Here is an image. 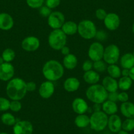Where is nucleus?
Listing matches in <instances>:
<instances>
[{"instance_id":"obj_1","label":"nucleus","mask_w":134,"mask_h":134,"mask_svg":"<svg viewBox=\"0 0 134 134\" xmlns=\"http://www.w3.org/2000/svg\"><path fill=\"white\" fill-rule=\"evenodd\" d=\"M6 93L12 100H22L26 95V82L20 78H13L7 83Z\"/></svg>"},{"instance_id":"obj_2","label":"nucleus","mask_w":134,"mask_h":134,"mask_svg":"<svg viewBox=\"0 0 134 134\" xmlns=\"http://www.w3.org/2000/svg\"><path fill=\"white\" fill-rule=\"evenodd\" d=\"M64 66L57 60H49L44 64L42 69L43 76L47 80L55 82L60 80L64 75Z\"/></svg>"},{"instance_id":"obj_3","label":"nucleus","mask_w":134,"mask_h":134,"mask_svg":"<svg viewBox=\"0 0 134 134\" xmlns=\"http://www.w3.org/2000/svg\"><path fill=\"white\" fill-rule=\"evenodd\" d=\"M108 93L103 86L100 84H93L88 87L86 90V97L91 102L95 104H102L107 100Z\"/></svg>"},{"instance_id":"obj_4","label":"nucleus","mask_w":134,"mask_h":134,"mask_svg":"<svg viewBox=\"0 0 134 134\" xmlns=\"http://www.w3.org/2000/svg\"><path fill=\"white\" fill-rule=\"evenodd\" d=\"M67 36L61 29L53 30L48 36L49 46L53 49L60 51L66 45Z\"/></svg>"},{"instance_id":"obj_5","label":"nucleus","mask_w":134,"mask_h":134,"mask_svg":"<svg viewBox=\"0 0 134 134\" xmlns=\"http://www.w3.org/2000/svg\"><path fill=\"white\" fill-rule=\"evenodd\" d=\"M97 27L95 23L90 20H83L78 24V33L80 37L85 40H91L95 38Z\"/></svg>"},{"instance_id":"obj_6","label":"nucleus","mask_w":134,"mask_h":134,"mask_svg":"<svg viewBox=\"0 0 134 134\" xmlns=\"http://www.w3.org/2000/svg\"><path fill=\"white\" fill-rule=\"evenodd\" d=\"M108 120V115L103 110L94 112L90 116V126L95 131H101L107 126Z\"/></svg>"},{"instance_id":"obj_7","label":"nucleus","mask_w":134,"mask_h":134,"mask_svg":"<svg viewBox=\"0 0 134 134\" xmlns=\"http://www.w3.org/2000/svg\"><path fill=\"white\" fill-rule=\"evenodd\" d=\"M120 55L119 47L115 44H110L105 48L103 59L107 64H114L119 60Z\"/></svg>"},{"instance_id":"obj_8","label":"nucleus","mask_w":134,"mask_h":134,"mask_svg":"<svg viewBox=\"0 0 134 134\" xmlns=\"http://www.w3.org/2000/svg\"><path fill=\"white\" fill-rule=\"evenodd\" d=\"M104 51L105 48L102 43L99 42H95L90 45L87 54L90 60L95 62L102 60L103 58Z\"/></svg>"},{"instance_id":"obj_9","label":"nucleus","mask_w":134,"mask_h":134,"mask_svg":"<svg viewBox=\"0 0 134 134\" xmlns=\"http://www.w3.org/2000/svg\"><path fill=\"white\" fill-rule=\"evenodd\" d=\"M65 23V16L60 11H52L47 18V24L53 30L60 29Z\"/></svg>"},{"instance_id":"obj_10","label":"nucleus","mask_w":134,"mask_h":134,"mask_svg":"<svg viewBox=\"0 0 134 134\" xmlns=\"http://www.w3.org/2000/svg\"><path fill=\"white\" fill-rule=\"evenodd\" d=\"M33 125L28 120H19L13 126V134H32Z\"/></svg>"},{"instance_id":"obj_11","label":"nucleus","mask_w":134,"mask_h":134,"mask_svg":"<svg viewBox=\"0 0 134 134\" xmlns=\"http://www.w3.org/2000/svg\"><path fill=\"white\" fill-rule=\"evenodd\" d=\"M22 48L27 52H33L38 49L40 46V41L37 37L30 36L26 37L21 43Z\"/></svg>"},{"instance_id":"obj_12","label":"nucleus","mask_w":134,"mask_h":134,"mask_svg":"<svg viewBox=\"0 0 134 134\" xmlns=\"http://www.w3.org/2000/svg\"><path fill=\"white\" fill-rule=\"evenodd\" d=\"M15 68L11 63H3L0 65V80L7 82L13 78Z\"/></svg>"},{"instance_id":"obj_13","label":"nucleus","mask_w":134,"mask_h":134,"mask_svg":"<svg viewBox=\"0 0 134 134\" xmlns=\"http://www.w3.org/2000/svg\"><path fill=\"white\" fill-rule=\"evenodd\" d=\"M103 21L105 27L110 31H114L117 30L119 28L120 24V16L114 13H107Z\"/></svg>"},{"instance_id":"obj_14","label":"nucleus","mask_w":134,"mask_h":134,"mask_svg":"<svg viewBox=\"0 0 134 134\" xmlns=\"http://www.w3.org/2000/svg\"><path fill=\"white\" fill-rule=\"evenodd\" d=\"M38 92L41 97L46 99H49L55 92V85L51 81L47 80L43 82L40 86Z\"/></svg>"},{"instance_id":"obj_15","label":"nucleus","mask_w":134,"mask_h":134,"mask_svg":"<svg viewBox=\"0 0 134 134\" xmlns=\"http://www.w3.org/2000/svg\"><path fill=\"white\" fill-rule=\"evenodd\" d=\"M72 107L74 113L78 114H85L89 109L87 102L81 97H77L74 99L72 103Z\"/></svg>"},{"instance_id":"obj_16","label":"nucleus","mask_w":134,"mask_h":134,"mask_svg":"<svg viewBox=\"0 0 134 134\" xmlns=\"http://www.w3.org/2000/svg\"><path fill=\"white\" fill-rule=\"evenodd\" d=\"M122 122L120 117L117 114H113L109 117L107 126L113 133H118L122 130Z\"/></svg>"},{"instance_id":"obj_17","label":"nucleus","mask_w":134,"mask_h":134,"mask_svg":"<svg viewBox=\"0 0 134 134\" xmlns=\"http://www.w3.org/2000/svg\"><path fill=\"white\" fill-rule=\"evenodd\" d=\"M14 26V20L11 15L7 13H0V30L7 31Z\"/></svg>"},{"instance_id":"obj_18","label":"nucleus","mask_w":134,"mask_h":134,"mask_svg":"<svg viewBox=\"0 0 134 134\" xmlns=\"http://www.w3.org/2000/svg\"><path fill=\"white\" fill-rule=\"evenodd\" d=\"M80 82L76 77H69L65 80L63 87L67 92H74L79 89Z\"/></svg>"},{"instance_id":"obj_19","label":"nucleus","mask_w":134,"mask_h":134,"mask_svg":"<svg viewBox=\"0 0 134 134\" xmlns=\"http://www.w3.org/2000/svg\"><path fill=\"white\" fill-rule=\"evenodd\" d=\"M102 86L107 91L108 93L117 91L118 89V82L116 81V80L115 78L109 76L103 78L102 82Z\"/></svg>"},{"instance_id":"obj_20","label":"nucleus","mask_w":134,"mask_h":134,"mask_svg":"<svg viewBox=\"0 0 134 134\" xmlns=\"http://www.w3.org/2000/svg\"><path fill=\"white\" fill-rule=\"evenodd\" d=\"M63 66L69 70H73L78 65V59L74 54H69L64 56L63 60Z\"/></svg>"},{"instance_id":"obj_21","label":"nucleus","mask_w":134,"mask_h":134,"mask_svg":"<svg viewBox=\"0 0 134 134\" xmlns=\"http://www.w3.org/2000/svg\"><path fill=\"white\" fill-rule=\"evenodd\" d=\"M120 112L126 118H134V103L129 101L122 103L120 105Z\"/></svg>"},{"instance_id":"obj_22","label":"nucleus","mask_w":134,"mask_h":134,"mask_svg":"<svg viewBox=\"0 0 134 134\" xmlns=\"http://www.w3.org/2000/svg\"><path fill=\"white\" fill-rule=\"evenodd\" d=\"M61 30L66 36L74 35L78 32V24L75 22L69 20L64 23Z\"/></svg>"},{"instance_id":"obj_23","label":"nucleus","mask_w":134,"mask_h":134,"mask_svg":"<svg viewBox=\"0 0 134 134\" xmlns=\"http://www.w3.org/2000/svg\"><path fill=\"white\" fill-rule=\"evenodd\" d=\"M83 78L85 82L90 85L96 84L100 80V75L99 73L92 70L85 72Z\"/></svg>"},{"instance_id":"obj_24","label":"nucleus","mask_w":134,"mask_h":134,"mask_svg":"<svg viewBox=\"0 0 134 134\" xmlns=\"http://www.w3.org/2000/svg\"><path fill=\"white\" fill-rule=\"evenodd\" d=\"M101 105H102L103 111L107 115L110 116L115 114L118 112V108L116 103L111 100H105V102L101 104Z\"/></svg>"},{"instance_id":"obj_25","label":"nucleus","mask_w":134,"mask_h":134,"mask_svg":"<svg viewBox=\"0 0 134 134\" xmlns=\"http://www.w3.org/2000/svg\"><path fill=\"white\" fill-rule=\"evenodd\" d=\"M120 65L125 69H130L134 66V55L133 53H127L122 55L120 58Z\"/></svg>"},{"instance_id":"obj_26","label":"nucleus","mask_w":134,"mask_h":134,"mask_svg":"<svg viewBox=\"0 0 134 134\" xmlns=\"http://www.w3.org/2000/svg\"><path fill=\"white\" fill-rule=\"evenodd\" d=\"M90 117L85 114H78L74 120V124L79 128H85L90 125Z\"/></svg>"},{"instance_id":"obj_27","label":"nucleus","mask_w":134,"mask_h":134,"mask_svg":"<svg viewBox=\"0 0 134 134\" xmlns=\"http://www.w3.org/2000/svg\"><path fill=\"white\" fill-rule=\"evenodd\" d=\"M133 81L129 76H122L118 82V89L123 91H126L131 88Z\"/></svg>"},{"instance_id":"obj_28","label":"nucleus","mask_w":134,"mask_h":134,"mask_svg":"<svg viewBox=\"0 0 134 134\" xmlns=\"http://www.w3.org/2000/svg\"><path fill=\"white\" fill-rule=\"evenodd\" d=\"M107 71L109 76L115 78V79L120 78L122 76V70H121L120 68L116 64H109L107 66Z\"/></svg>"},{"instance_id":"obj_29","label":"nucleus","mask_w":134,"mask_h":134,"mask_svg":"<svg viewBox=\"0 0 134 134\" xmlns=\"http://www.w3.org/2000/svg\"><path fill=\"white\" fill-rule=\"evenodd\" d=\"M1 120L3 124L8 126H14L16 122V120L15 116L9 113H6L2 114L1 116Z\"/></svg>"},{"instance_id":"obj_30","label":"nucleus","mask_w":134,"mask_h":134,"mask_svg":"<svg viewBox=\"0 0 134 134\" xmlns=\"http://www.w3.org/2000/svg\"><path fill=\"white\" fill-rule=\"evenodd\" d=\"M16 54L15 51L11 48H7L3 51L2 57L5 63H11L15 59Z\"/></svg>"},{"instance_id":"obj_31","label":"nucleus","mask_w":134,"mask_h":134,"mask_svg":"<svg viewBox=\"0 0 134 134\" xmlns=\"http://www.w3.org/2000/svg\"><path fill=\"white\" fill-rule=\"evenodd\" d=\"M93 68L95 71H96L97 72L102 73L105 72V70H107V63L104 60H97V61L94 62Z\"/></svg>"},{"instance_id":"obj_32","label":"nucleus","mask_w":134,"mask_h":134,"mask_svg":"<svg viewBox=\"0 0 134 134\" xmlns=\"http://www.w3.org/2000/svg\"><path fill=\"white\" fill-rule=\"evenodd\" d=\"M122 129L126 131H131L134 130V118H126L122 125Z\"/></svg>"},{"instance_id":"obj_33","label":"nucleus","mask_w":134,"mask_h":134,"mask_svg":"<svg viewBox=\"0 0 134 134\" xmlns=\"http://www.w3.org/2000/svg\"><path fill=\"white\" fill-rule=\"evenodd\" d=\"M27 5L32 9H40L42 7L45 0H26Z\"/></svg>"},{"instance_id":"obj_34","label":"nucleus","mask_w":134,"mask_h":134,"mask_svg":"<svg viewBox=\"0 0 134 134\" xmlns=\"http://www.w3.org/2000/svg\"><path fill=\"white\" fill-rule=\"evenodd\" d=\"M11 101L5 97H0V111L5 112L7 111L10 108Z\"/></svg>"},{"instance_id":"obj_35","label":"nucleus","mask_w":134,"mask_h":134,"mask_svg":"<svg viewBox=\"0 0 134 134\" xmlns=\"http://www.w3.org/2000/svg\"><path fill=\"white\" fill-rule=\"evenodd\" d=\"M22 109V103L20 102V100H14L11 101L10 103L9 109L13 112L17 113L19 112Z\"/></svg>"},{"instance_id":"obj_36","label":"nucleus","mask_w":134,"mask_h":134,"mask_svg":"<svg viewBox=\"0 0 134 134\" xmlns=\"http://www.w3.org/2000/svg\"><path fill=\"white\" fill-rule=\"evenodd\" d=\"M51 13H52V11H51V9H49L46 5H43L39 9L40 15L43 16V17L48 18V16L51 15Z\"/></svg>"},{"instance_id":"obj_37","label":"nucleus","mask_w":134,"mask_h":134,"mask_svg":"<svg viewBox=\"0 0 134 134\" xmlns=\"http://www.w3.org/2000/svg\"><path fill=\"white\" fill-rule=\"evenodd\" d=\"M61 0H46V5L51 9L57 8L60 4Z\"/></svg>"},{"instance_id":"obj_38","label":"nucleus","mask_w":134,"mask_h":134,"mask_svg":"<svg viewBox=\"0 0 134 134\" xmlns=\"http://www.w3.org/2000/svg\"><path fill=\"white\" fill-rule=\"evenodd\" d=\"M107 15V13L103 9L99 8L95 11V16H96L97 19H99V20H104Z\"/></svg>"},{"instance_id":"obj_39","label":"nucleus","mask_w":134,"mask_h":134,"mask_svg":"<svg viewBox=\"0 0 134 134\" xmlns=\"http://www.w3.org/2000/svg\"><path fill=\"white\" fill-rule=\"evenodd\" d=\"M93 65V63L92 60H86L83 62V64H82V69L84 72L89 71L92 69Z\"/></svg>"},{"instance_id":"obj_40","label":"nucleus","mask_w":134,"mask_h":134,"mask_svg":"<svg viewBox=\"0 0 134 134\" xmlns=\"http://www.w3.org/2000/svg\"><path fill=\"white\" fill-rule=\"evenodd\" d=\"M118 100L120 101L121 103H125L128 101L129 100V95L126 91H122L121 93H118Z\"/></svg>"},{"instance_id":"obj_41","label":"nucleus","mask_w":134,"mask_h":134,"mask_svg":"<svg viewBox=\"0 0 134 134\" xmlns=\"http://www.w3.org/2000/svg\"><path fill=\"white\" fill-rule=\"evenodd\" d=\"M118 93L117 91H114V92H110L108 93V98L107 100H111L113 102H116L118 100Z\"/></svg>"},{"instance_id":"obj_42","label":"nucleus","mask_w":134,"mask_h":134,"mask_svg":"<svg viewBox=\"0 0 134 134\" xmlns=\"http://www.w3.org/2000/svg\"><path fill=\"white\" fill-rule=\"evenodd\" d=\"M36 89V84L34 82H26V90L27 91H35Z\"/></svg>"},{"instance_id":"obj_43","label":"nucleus","mask_w":134,"mask_h":134,"mask_svg":"<svg viewBox=\"0 0 134 134\" xmlns=\"http://www.w3.org/2000/svg\"><path fill=\"white\" fill-rule=\"evenodd\" d=\"M106 37L107 34L105 32H103V31H99V32H97L95 38L97 40H104L106 39Z\"/></svg>"},{"instance_id":"obj_44","label":"nucleus","mask_w":134,"mask_h":134,"mask_svg":"<svg viewBox=\"0 0 134 134\" xmlns=\"http://www.w3.org/2000/svg\"><path fill=\"white\" fill-rule=\"evenodd\" d=\"M60 53H61L63 55H64V56H66V55L70 54V48H69V47L66 46H64V47H63V48L60 50Z\"/></svg>"},{"instance_id":"obj_45","label":"nucleus","mask_w":134,"mask_h":134,"mask_svg":"<svg viewBox=\"0 0 134 134\" xmlns=\"http://www.w3.org/2000/svg\"><path fill=\"white\" fill-rule=\"evenodd\" d=\"M93 109L95 112L100 111V109H102V105H101V104H95L93 107Z\"/></svg>"},{"instance_id":"obj_46","label":"nucleus","mask_w":134,"mask_h":134,"mask_svg":"<svg viewBox=\"0 0 134 134\" xmlns=\"http://www.w3.org/2000/svg\"><path fill=\"white\" fill-rule=\"evenodd\" d=\"M129 74H130V70L129 69H123L122 71V76H129Z\"/></svg>"},{"instance_id":"obj_47","label":"nucleus","mask_w":134,"mask_h":134,"mask_svg":"<svg viewBox=\"0 0 134 134\" xmlns=\"http://www.w3.org/2000/svg\"><path fill=\"white\" fill-rule=\"evenodd\" d=\"M129 77L132 80V81H134V66L131 68L130 70V74H129Z\"/></svg>"},{"instance_id":"obj_48","label":"nucleus","mask_w":134,"mask_h":134,"mask_svg":"<svg viewBox=\"0 0 134 134\" xmlns=\"http://www.w3.org/2000/svg\"><path fill=\"white\" fill-rule=\"evenodd\" d=\"M118 134H129L128 131H126L124 130H121L118 132Z\"/></svg>"},{"instance_id":"obj_49","label":"nucleus","mask_w":134,"mask_h":134,"mask_svg":"<svg viewBox=\"0 0 134 134\" xmlns=\"http://www.w3.org/2000/svg\"><path fill=\"white\" fill-rule=\"evenodd\" d=\"M5 63V61H4V60H3V58H2V57L0 56V65H1V64H2L3 63Z\"/></svg>"},{"instance_id":"obj_50","label":"nucleus","mask_w":134,"mask_h":134,"mask_svg":"<svg viewBox=\"0 0 134 134\" xmlns=\"http://www.w3.org/2000/svg\"><path fill=\"white\" fill-rule=\"evenodd\" d=\"M132 32H133V34H134V23H133V25H132Z\"/></svg>"},{"instance_id":"obj_51","label":"nucleus","mask_w":134,"mask_h":134,"mask_svg":"<svg viewBox=\"0 0 134 134\" xmlns=\"http://www.w3.org/2000/svg\"><path fill=\"white\" fill-rule=\"evenodd\" d=\"M0 134H9V133H7L6 132H1L0 133Z\"/></svg>"},{"instance_id":"obj_52","label":"nucleus","mask_w":134,"mask_h":134,"mask_svg":"<svg viewBox=\"0 0 134 134\" xmlns=\"http://www.w3.org/2000/svg\"><path fill=\"white\" fill-rule=\"evenodd\" d=\"M133 55H134V51H133Z\"/></svg>"}]
</instances>
